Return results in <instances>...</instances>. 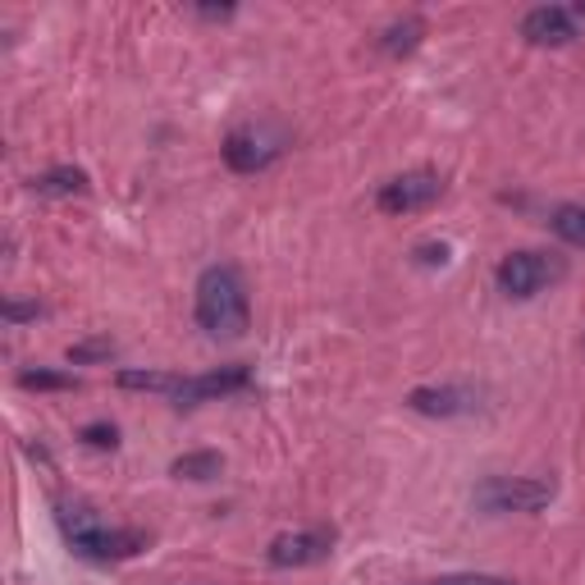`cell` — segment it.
I'll return each mask as SVG.
<instances>
[{"label": "cell", "instance_id": "obj_2", "mask_svg": "<svg viewBox=\"0 0 585 585\" xmlns=\"http://www.w3.org/2000/svg\"><path fill=\"white\" fill-rule=\"evenodd\" d=\"M60 530L65 540L79 549L83 558H96V563H119V558H133L147 549L142 530H119L106 526L87 503H60Z\"/></svg>", "mask_w": 585, "mask_h": 585}, {"label": "cell", "instance_id": "obj_15", "mask_svg": "<svg viewBox=\"0 0 585 585\" xmlns=\"http://www.w3.org/2000/svg\"><path fill=\"white\" fill-rule=\"evenodd\" d=\"M549 224H553V234L563 238V243L585 247V207H558L549 215Z\"/></svg>", "mask_w": 585, "mask_h": 585}, {"label": "cell", "instance_id": "obj_1", "mask_svg": "<svg viewBox=\"0 0 585 585\" xmlns=\"http://www.w3.org/2000/svg\"><path fill=\"white\" fill-rule=\"evenodd\" d=\"M247 284L234 266H211L197 279V325L211 339H243L247 335Z\"/></svg>", "mask_w": 585, "mask_h": 585}, {"label": "cell", "instance_id": "obj_13", "mask_svg": "<svg viewBox=\"0 0 585 585\" xmlns=\"http://www.w3.org/2000/svg\"><path fill=\"white\" fill-rule=\"evenodd\" d=\"M224 471V457L220 453H184V457H174V467L169 476H179V480H215Z\"/></svg>", "mask_w": 585, "mask_h": 585}, {"label": "cell", "instance_id": "obj_19", "mask_svg": "<svg viewBox=\"0 0 585 585\" xmlns=\"http://www.w3.org/2000/svg\"><path fill=\"white\" fill-rule=\"evenodd\" d=\"M430 585H517V581H507V576H480V572H471V576H444V581H430Z\"/></svg>", "mask_w": 585, "mask_h": 585}, {"label": "cell", "instance_id": "obj_18", "mask_svg": "<svg viewBox=\"0 0 585 585\" xmlns=\"http://www.w3.org/2000/svg\"><path fill=\"white\" fill-rule=\"evenodd\" d=\"M83 440H87L92 448H115V444H119V430H115V425H106V421H96V425H87V430H83Z\"/></svg>", "mask_w": 585, "mask_h": 585}, {"label": "cell", "instance_id": "obj_22", "mask_svg": "<svg viewBox=\"0 0 585 585\" xmlns=\"http://www.w3.org/2000/svg\"><path fill=\"white\" fill-rule=\"evenodd\" d=\"M201 19H229V14H234V5H220V10H197Z\"/></svg>", "mask_w": 585, "mask_h": 585}, {"label": "cell", "instance_id": "obj_12", "mask_svg": "<svg viewBox=\"0 0 585 585\" xmlns=\"http://www.w3.org/2000/svg\"><path fill=\"white\" fill-rule=\"evenodd\" d=\"M33 192H42V197H79V192H87V174L73 169V165L46 169V174L33 179Z\"/></svg>", "mask_w": 585, "mask_h": 585}, {"label": "cell", "instance_id": "obj_17", "mask_svg": "<svg viewBox=\"0 0 585 585\" xmlns=\"http://www.w3.org/2000/svg\"><path fill=\"white\" fill-rule=\"evenodd\" d=\"M106 358H115V343H110V339H92V343L69 348V362H73V366H83V362H106Z\"/></svg>", "mask_w": 585, "mask_h": 585}, {"label": "cell", "instance_id": "obj_16", "mask_svg": "<svg viewBox=\"0 0 585 585\" xmlns=\"http://www.w3.org/2000/svg\"><path fill=\"white\" fill-rule=\"evenodd\" d=\"M23 389H73V375H56V371H23L19 375Z\"/></svg>", "mask_w": 585, "mask_h": 585}, {"label": "cell", "instance_id": "obj_3", "mask_svg": "<svg viewBox=\"0 0 585 585\" xmlns=\"http://www.w3.org/2000/svg\"><path fill=\"white\" fill-rule=\"evenodd\" d=\"M558 485L540 476H490L476 485V507L480 513H540L553 503Z\"/></svg>", "mask_w": 585, "mask_h": 585}, {"label": "cell", "instance_id": "obj_21", "mask_svg": "<svg viewBox=\"0 0 585 585\" xmlns=\"http://www.w3.org/2000/svg\"><path fill=\"white\" fill-rule=\"evenodd\" d=\"M417 261H421V266H444V261H448V247H444V243H440V247L425 243V247H417Z\"/></svg>", "mask_w": 585, "mask_h": 585}, {"label": "cell", "instance_id": "obj_7", "mask_svg": "<svg viewBox=\"0 0 585 585\" xmlns=\"http://www.w3.org/2000/svg\"><path fill=\"white\" fill-rule=\"evenodd\" d=\"M335 553V530L325 526H312V530H289L270 545V563L274 568H312V563H325Z\"/></svg>", "mask_w": 585, "mask_h": 585}, {"label": "cell", "instance_id": "obj_9", "mask_svg": "<svg viewBox=\"0 0 585 585\" xmlns=\"http://www.w3.org/2000/svg\"><path fill=\"white\" fill-rule=\"evenodd\" d=\"M522 37L530 46H572L581 37L576 28V14L563 10V5H540V10H530L522 19Z\"/></svg>", "mask_w": 585, "mask_h": 585}, {"label": "cell", "instance_id": "obj_4", "mask_svg": "<svg viewBox=\"0 0 585 585\" xmlns=\"http://www.w3.org/2000/svg\"><path fill=\"white\" fill-rule=\"evenodd\" d=\"M568 274L563 257H549V251H513V257L499 261V289L507 297H536L549 284Z\"/></svg>", "mask_w": 585, "mask_h": 585}, {"label": "cell", "instance_id": "obj_14", "mask_svg": "<svg viewBox=\"0 0 585 585\" xmlns=\"http://www.w3.org/2000/svg\"><path fill=\"white\" fill-rule=\"evenodd\" d=\"M119 389H147V394H169L179 389V375H165V371H119Z\"/></svg>", "mask_w": 585, "mask_h": 585}, {"label": "cell", "instance_id": "obj_10", "mask_svg": "<svg viewBox=\"0 0 585 585\" xmlns=\"http://www.w3.org/2000/svg\"><path fill=\"white\" fill-rule=\"evenodd\" d=\"M407 407H412V412H425V417H467V412H476V407H480V394L463 389V385L412 389V394H407Z\"/></svg>", "mask_w": 585, "mask_h": 585}, {"label": "cell", "instance_id": "obj_5", "mask_svg": "<svg viewBox=\"0 0 585 585\" xmlns=\"http://www.w3.org/2000/svg\"><path fill=\"white\" fill-rule=\"evenodd\" d=\"M284 133L270 129V124H243L224 138V165L234 174H261L279 151H284Z\"/></svg>", "mask_w": 585, "mask_h": 585}, {"label": "cell", "instance_id": "obj_6", "mask_svg": "<svg viewBox=\"0 0 585 585\" xmlns=\"http://www.w3.org/2000/svg\"><path fill=\"white\" fill-rule=\"evenodd\" d=\"M440 197H444V179H440V174H430V169H407V174H398V179H389L385 188H379L375 207L385 211V215H412V211L435 207Z\"/></svg>", "mask_w": 585, "mask_h": 585}, {"label": "cell", "instance_id": "obj_8", "mask_svg": "<svg viewBox=\"0 0 585 585\" xmlns=\"http://www.w3.org/2000/svg\"><path fill=\"white\" fill-rule=\"evenodd\" d=\"M251 385V371L247 366H220L207 375H184L179 389H174V407H197V402H211L224 394H243Z\"/></svg>", "mask_w": 585, "mask_h": 585}, {"label": "cell", "instance_id": "obj_11", "mask_svg": "<svg viewBox=\"0 0 585 585\" xmlns=\"http://www.w3.org/2000/svg\"><path fill=\"white\" fill-rule=\"evenodd\" d=\"M421 37H425V23L417 14H407V19H394L389 28L379 33V50H385V56H412L421 46Z\"/></svg>", "mask_w": 585, "mask_h": 585}, {"label": "cell", "instance_id": "obj_20", "mask_svg": "<svg viewBox=\"0 0 585 585\" xmlns=\"http://www.w3.org/2000/svg\"><path fill=\"white\" fill-rule=\"evenodd\" d=\"M37 316H42L37 302H5V320H10V325H19V320H37Z\"/></svg>", "mask_w": 585, "mask_h": 585}]
</instances>
